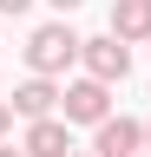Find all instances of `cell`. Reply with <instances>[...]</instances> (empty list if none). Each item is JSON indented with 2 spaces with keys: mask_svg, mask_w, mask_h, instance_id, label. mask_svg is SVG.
Segmentation results:
<instances>
[{
  "mask_svg": "<svg viewBox=\"0 0 151 157\" xmlns=\"http://www.w3.org/2000/svg\"><path fill=\"white\" fill-rule=\"evenodd\" d=\"M0 157H26V151H7V137H0Z\"/></svg>",
  "mask_w": 151,
  "mask_h": 157,
  "instance_id": "11",
  "label": "cell"
},
{
  "mask_svg": "<svg viewBox=\"0 0 151 157\" xmlns=\"http://www.w3.org/2000/svg\"><path fill=\"white\" fill-rule=\"evenodd\" d=\"M112 33L118 39H151V0H112Z\"/></svg>",
  "mask_w": 151,
  "mask_h": 157,
  "instance_id": "7",
  "label": "cell"
},
{
  "mask_svg": "<svg viewBox=\"0 0 151 157\" xmlns=\"http://www.w3.org/2000/svg\"><path fill=\"white\" fill-rule=\"evenodd\" d=\"M7 105H13V111H20V118H46L53 105H59V85H53V78H46V72H33V78H26V85H20V92H13V98H7Z\"/></svg>",
  "mask_w": 151,
  "mask_h": 157,
  "instance_id": "6",
  "label": "cell"
},
{
  "mask_svg": "<svg viewBox=\"0 0 151 157\" xmlns=\"http://www.w3.org/2000/svg\"><path fill=\"white\" fill-rule=\"evenodd\" d=\"M59 111H66V124H99V118H112V85L85 72L79 85L59 92Z\"/></svg>",
  "mask_w": 151,
  "mask_h": 157,
  "instance_id": "3",
  "label": "cell"
},
{
  "mask_svg": "<svg viewBox=\"0 0 151 157\" xmlns=\"http://www.w3.org/2000/svg\"><path fill=\"white\" fill-rule=\"evenodd\" d=\"M145 151H151V124H145Z\"/></svg>",
  "mask_w": 151,
  "mask_h": 157,
  "instance_id": "13",
  "label": "cell"
},
{
  "mask_svg": "<svg viewBox=\"0 0 151 157\" xmlns=\"http://www.w3.org/2000/svg\"><path fill=\"white\" fill-rule=\"evenodd\" d=\"M79 66H85L92 78H105V85H118V78L131 72V39H118V33L85 39V46H79Z\"/></svg>",
  "mask_w": 151,
  "mask_h": 157,
  "instance_id": "2",
  "label": "cell"
},
{
  "mask_svg": "<svg viewBox=\"0 0 151 157\" xmlns=\"http://www.w3.org/2000/svg\"><path fill=\"white\" fill-rule=\"evenodd\" d=\"M92 151L99 157H138L145 151V124L138 118H99L92 124Z\"/></svg>",
  "mask_w": 151,
  "mask_h": 157,
  "instance_id": "4",
  "label": "cell"
},
{
  "mask_svg": "<svg viewBox=\"0 0 151 157\" xmlns=\"http://www.w3.org/2000/svg\"><path fill=\"white\" fill-rule=\"evenodd\" d=\"M7 131H13V105L0 98V137H7Z\"/></svg>",
  "mask_w": 151,
  "mask_h": 157,
  "instance_id": "8",
  "label": "cell"
},
{
  "mask_svg": "<svg viewBox=\"0 0 151 157\" xmlns=\"http://www.w3.org/2000/svg\"><path fill=\"white\" fill-rule=\"evenodd\" d=\"M66 157H99V151H66Z\"/></svg>",
  "mask_w": 151,
  "mask_h": 157,
  "instance_id": "12",
  "label": "cell"
},
{
  "mask_svg": "<svg viewBox=\"0 0 151 157\" xmlns=\"http://www.w3.org/2000/svg\"><path fill=\"white\" fill-rule=\"evenodd\" d=\"M79 46L85 39L66 26V20H53V26H33V39H26V66L33 72H46V78H59L72 59H79Z\"/></svg>",
  "mask_w": 151,
  "mask_h": 157,
  "instance_id": "1",
  "label": "cell"
},
{
  "mask_svg": "<svg viewBox=\"0 0 151 157\" xmlns=\"http://www.w3.org/2000/svg\"><path fill=\"white\" fill-rule=\"evenodd\" d=\"M26 157H66L72 151V131H66V118H26V144H20Z\"/></svg>",
  "mask_w": 151,
  "mask_h": 157,
  "instance_id": "5",
  "label": "cell"
},
{
  "mask_svg": "<svg viewBox=\"0 0 151 157\" xmlns=\"http://www.w3.org/2000/svg\"><path fill=\"white\" fill-rule=\"evenodd\" d=\"M46 7H59V13H72V7H79V0H46Z\"/></svg>",
  "mask_w": 151,
  "mask_h": 157,
  "instance_id": "10",
  "label": "cell"
},
{
  "mask_svg": "<svg viewBox=\"0 0 151 157\" xmlns=\"http://www.w3.org/2000/svg\"><path fill=\"white\" fill-rule=\"evenodd\" d=\"M33 7V0H0V13H26Z\"/></svg>",
  "mask_w": 151,
  "mask_h": 157,
  "instance_id": "9",
  "label": "cell"
}]
</instances>
